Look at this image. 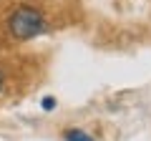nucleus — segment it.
<instances>
[{
	"label": "nucleus",
	"mask_w": 151,
	"mask_h": 141,
	"mask_svg": "<svg viewBox=\"0 0 151 141\" xmlns=\"http://www.w3.org/2000/svg\"><path fill=\"white\" fill-rule=\"evenodd\" d=\"M8 28H10V33L15 35V38L28 40V38H35V35H40V33H45L48 25H45V18L40 15V10L28 8V5H20L10 15Z\"/></svg>",
	"instance_id": "obj_1"
},
{
	"label": "nucleus",
	"mask_w": 151,
	"mask_h": 141,
	"mask_svg": "<svg viewBox=\"0 0 151 141\" xmlns=\"http://www.w3.org/2000/svg\"><path fill=\"white\" fill-rule=\"evenodd\" d=\"M65 141H93L86 131H78V129H70L65 131Z\"/></svg>",
	"instance_id": "obj_2"
},
{
	"label": "nucleus",
	"mask_w": 151,
	"mask_h": 141,
	"mask_svg": "<svg viewBox=\"0 0 151 141\" xmlns=\"http://www.w3.org/2000/svg\"><path fill=\"white\" fill-rule=\"evenodd\" d=\"M53 106H55L53 98H43V109H53Z\"/></svg>",
	"instance_id": "obj_3"
},
{
	"label": "nucleus",
	"mask_w": 151,
	"mask_h": 141,
	"mask_svg": "<svg viewBox=\"0 0 151 141\" xmlns=\"http://www.w3.org/2000/svg\"><path fill=\"white\" fill-rule=\"evenodd\" d=\"M3 86H5V76H3V70H0V91H3Z\"/></svg>",
	"instance_id": "obj_4"
}]
</instances>
